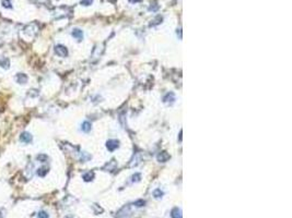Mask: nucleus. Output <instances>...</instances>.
Segmentation results:
<instances>
[{"mask_svg": "<svg viewBox=\"0 0 292 218\" xmlns=\"http://www.w3.org/2000/svg\"><path fill=\"white\" fill-rule=\"evenodd\" d=\"M37 218H48V215H47V213H45V212H41L37 215Z\"/></svg>", "mask_w": 292, "mask_h": 218, "instance_id": "nucleus-15", "label": "nucleus"}, {"mask_svg": "<svg viewBox=\"0 0 292 218\" xmlns=\"http://www.w3.org/2000/svg\"><path fill=\"white\" fill-rule=\"evenodd\" d=\"M15 80H17V82L20 83V84H25L26 81H28V76L24 74V73H19V74H17V76H15Z\"/></svg>", "mask_w": 292, "mask_h": 218, "instance_id": "nucleus-4", "label": "nucleus"}, {"mask_svg": "<svg viewBox=\"0 0 292 218\" xmlns=\"http://www.w3.org/2000/svg\"><path fill=\"white\" fill-rule=\"evenodd\" d=\"M153 195L157 197V199H160V197H162V195H163V192L161 191L160 189H157L154 192H153Z\"/></svg>", "mask_w": 292, "mask_h": 218, "instance_id": "nucleus-13", "label": "nucleus"}, {"mask_svg": "<svg viewBox=\"0 0 292 218\" xmlns=\"http://www.w3.org/2000/svg\"><path fill=\"white\" fill-rule=\"evenodd\" d=\"M140 180V175L139 173H136L133 176V181H139Z\"/></svg>", "mask_w": 292, "mask_h": 218, "instance_id": "nucleus-16", "label": "nucleus"}, {"mask_svg": "<svg viewBox=\"0 0 292 218\" xmlns=\"http://www.w3.org/2000/svg\"><path fill=\"white\" fill-rule=\"evenodd\" d=\"M2 6L5 8H12L11 0H2Z\"/></svg>", "mask_w": 292, "mask_h": 218, "instance_id": "nucleus-14", "label": "nucleus"}, {"mask_svg": "<svg viewBox=\"0 0 292 218\" xmlns=\"http://www.w3.org/2000/svg\"><path fill=\"white\" fill-rule=\"evenodd\" d=\"M46 173H47V168H46V167H42V168H40V169L37 170V175H38L40 177H44Z\"/></svg>", "mask_w": 292, "mask_h": 218, "instance_id": "nucleus-12", "label": "nucleus"}, {"mask_svg": "<svg viewBox=\"0 0 292 218\" xmlns=\"http://www.w3.org/2000/svg\"><path fill=\"white\" fill-rule=\"evenodd\" d=\"M81 129H82V131H84V132H89V131L91 130V123L88 122V121H84V122L82 123Z\"/></svg>", "mask_w": 292, "mask_h": 218, "instance_id": "nucleus-10", "label": "nucleus"}, {"mask_svg": "<svg viewBox=\"0 0 292 218\" xmlns=\"http://www.w3.org/2000/svg\"><path fill=\"white\" fill-rule=\"evenodd\" d=\"M130 1H131V2H134V1L136 2V1H139V0H130Z\"/></svg>", "mask_w": 292, "mask_h": 218, "instance_id": "nucleus-19", "label": "nucleus"}, {"mask_svg": "<svg viewBox=\"0 0 292 218\" xmlns=\"http://www.w3.org/2000/svg\"><path fill=\"white\" fill-rule=\"evenodd\" d=\"M118 145H119L118 141H116V140H110V141H107V143H106V147L108 148V150L113 152V150H115V149L118 147Z\"/></svg>", "mask_w": 292, "mask_h": 218, "instance_id": "nucleus-2", "label": "nucleus"}, {"mask_svg": "<svg viewBox=\"0 0 292 218\" xmlns=\"http://www.w3.org/2000/svg\"><path fill=\"white\" fill-rule=\"evenodd\" d=\"M71 34H72V36L78 40H82V38H83V33H82L81 29H75L72 31Z\"/></svg>", "mask_w": 292, "mask_h": 218, "instance_id": "nucleus-5", "label": "nucleus"}, {"mask_svg": "<svg viewBox=\"0 0 292 218\" xmlns=\"http://www.w3.org/2000/svg\"><path fill=\"white\" fill-rule=\"evenodd\" d=\"M171 216L172 218H182V211L180 208H174L173 211H172V214H171Z\"/></svg>", "mask_w": 292, "mask_h": 218, "instance_id": "nucleus-7", "label": "nucleus"}, {"mask_svg": "<svg viewBox=\"0 0 292 218\" xmlns=\"http://www.w3.org/2000/svg\"><path fill=\"white\" fill-rule=\"evenodd\" d=\"M91 2H92V0H82V5H84V6H89V5H91Z\"/></svg>", "mask_w": 292, "mask_h": 218, "instance_id": "nucleus-18", "label": "nucleus"}, {"mask_svg": "<svg viewBox=\"0 0 292 218\" xmlns=\"http://www.w3.org/2000/svg\"><path fill=\"white\" fill-rule=\"evenodd\" d=\"M55 52H56V55L59 56V57H66L67 55H68V50H67V48L63 45H57V46L55 47Z\"/></svg>", "mask_w": 292, "mask_h": 218, "instance_id": "nucleus-1", "label": "nucleus"}, {"mask_svg": "<svg viewBox=\"0 0 292 218\" xmlns=\"http://www.w3.org/2000/svg\"><path fill=\"white\" fill-rule=\"evenodd\" d=\"M0 67H2L3 69H8V68L10 67L9 59H7V58H2V59H0Z\"/></svg>", "mask_w": 292, "mask_h": 218, "instance_id": "nucleus-8", "label": "nucleus"}, {"mask_svg": "<svg viewBox=\"0 0 292 218\" xmlns=\"http://www.w3.org/2000/svg\"><path fill=\"white\" fill-rule=\"evenodd\" d=\"M163 100H164V103H173V102L175 100V96H174L173 93H169V94L165 95V97H164Z\"/></svg>", "mask_w": 292, "mask_h": 218, "instance_id": "nucleus-6", "label": "nucleus"}, {"mask_svg": "<svg viewBox=\"0 0 292 218\" xmlns=\"http://www.w3.org/2000/svg\"><path fill=\"white\" fill-rule=\"evenodd\" d=\"M135 205H137V206H143V205H145V201H142V200L137 201L136 203H135Z\"/></svg>", "mask_w": 292, "mask_h": 218, "instance_id": "nucleus-17", "label": "nucleus"}, {"mask_svg": "<svg viewBox=\"0 0 292 218\" xmlns=\"http://www.w3.org/2000/svg\"><path fill=\"white\" fill-rule=\"evenodd\" d=\"M169 159V155L165 153V152H162L161 154H159L158 155V160L159 161H162V162H164V161H166Z\"/></svg>", "mask_w": 292, "mask_h": 218, "instance_id": "nucleus-9", "label": "nucleus"}, {"mask_svg": "<svg viewBox=\"0 0 292 218\" xmlns=\"http://www.w3.org/2000/svg\"><path fill=\"white\" fill-rule=\"evenodd\" d=\"M20 141L23 143H31L32 142V135L29 132H23L20 135Z\"/></svg>", "mask_w": 292, "mask_h": 218, "instance_id": "nucleus-3", "label": "nucleus"}, {"mask_svg": "<svg viewBox=\"0 0 292 218\" xmlns=\"http://www.w3.org/2000/svg\"><path fill=\"white\" fill-rule=\"evenodd\" d=\"M93 177H94V173H93V172H88V173L83 175V179H84V181H87V182H89V181H91V180L93 179Z\"/></svg>", "mask_w": 292, "mask_h": 218, "instance_id": "nucleus-11", "label": "nucleus"}]
</instances>
